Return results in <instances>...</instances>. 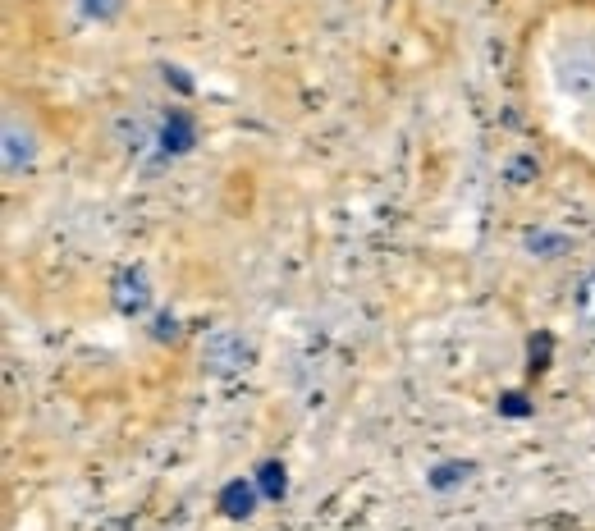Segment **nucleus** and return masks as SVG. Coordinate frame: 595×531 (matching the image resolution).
Wrapping results in <instances>:
<instances>
[{
    "instance_id": "1",
    "label": "nucleus",
    "mask_w": 595,
    "mask_h": 531,
    "mask_svg": "<svg viewBox=\"0 0 595 531\" xmlns=\"http://www.w3.org/2000/svg\"><path fill=\"white\" fill-rule=\"evenodd\" d=\"M527 101L568 156L595 170V0H568L527 37Z\"/></svg>"
},
{
    "instance_id": "2",
    "label": "nucleus",
    "mask_w": 595,
    "mask_h": 531,
    "mask_svg": "<svg viewBox=\"0 0 595 531\" xmlns=\"http://www.w3.org/2000/svg\"><path fill=\"white\" fill-rule=\"evenodd\" d=\"M586 312H591V316H595V280H591V284H586Z\"/></svg>"
}]
</instances>
